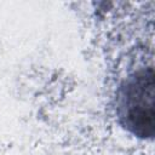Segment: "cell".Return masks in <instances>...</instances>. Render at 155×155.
Segmentation results:
<instances>
[{"instance_id":"cell-1","label":"cell","mask_w":155,"mask_h":155,"mask_svg":"<svg viewBox=\"0 0 155 155\" xmlns=\"http://www.w3.org/2000/svg\"><path fill=\"white\" fill-rule=\"evenodd\" d=\"M154 70L140 69L130 75L120 86L116 113L120 124L139 138L154 136Z\"/></svg>"}]
</instances>
